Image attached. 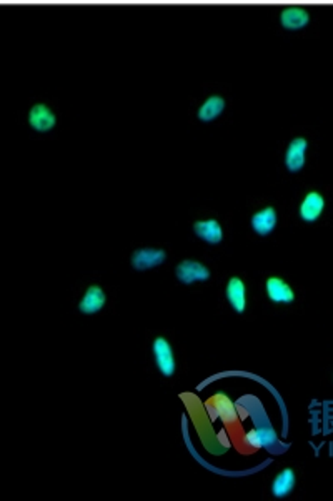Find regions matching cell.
I'll use <instances>...</instances> for the list:
<instances>
[{
    "mask_svg": "<svg viewBox=\"0 0 333 501\" xmlns=\"http://www.w3.org/2000/svg\"><path fill=\"white\" fill-rule=\"evenodd\" d=\"M29 125L37 132H49L55 128L57 124V117L54 114V111L47 106V104H34L29 111Z\"/></svg>",
    "mask_w": 333,
    "mask_h": 501,
    "instance_id": "obj_1",
    "label": "cell"
},
{
    "mask_svg": "<svg viewBox=\"0 0 333 501\" xmlns=\"http://www.w3.org/2000/svg\"><path fill=\"white\" fill-rule=\"evenodd\" d=\"M310 24V14L305 7L302 6H288L280 12V25L285 30L290 32H299L309 27Z\"/></svg>",
    "mask_w": 333,
    "mask_h": 501,
    "instance_id": "obj_2",
    "label": "cell"
},
{
    "mask_svg": "<svg viewBox=\"0 0 333 501\" xmlns=\"http://www.w3.org/2000/svg\"><path fill=\"white\" fill-rule=\"evenodd\" d=\"M306 149H309V142L304 137H295L288 144L287 152H285V165L290 172H299L304 169Z\"/></svg>",
    "mask_w": 333,
    "mask_h": 501,
    "instance_id": "obj_3",
    "label": "cell"
},
{
    "mask_svg": "<svg viewBox=\"0 0 333 501\" xmlns=\"http://www.w3.org/2000/svg\"><path fill=\"white\" fill-rule=\"evenodd\" d=\"M210 276L208 269L195 261H183L177 266V277L183 284H192L197 281H207Z\"/></svg>",
    "mask_w": 333,
    "mask_h": 501,
    "instance_id": "obj_4",
    "label": "cell"
},
{
    "mask_svg": "<svg viewBox=\"0 0 333 501\" xmlns=\"http://www.w3.org/2000/svg\"><path fill=\"white\" fill-rule=\"evenodd\" d=\"M153 355H155L157 368L160 369L162 374H165V376H172L175 371L172 348H170V344L166 343L164 338L155 339V343H153Z\"/></svg>",
    "mask_w": 333,
    "mask_h": 501,
    "instance_id": "obj_5",
    "label": "cell"
},
{
    "mask_svg": "<svg viewBox=\"0 0 333 501\" xmlns=\"http://www.w3.org/2000/svg\"><path fill=\"white\" fill-rule=\"evenodd\" d=\"M323 207H325V199H323L322 194L318 193H310L306 194V198L304 199L300 206V217L306 222H313L317 221L320 216H322Z\"/></svg>",
    "mask_w": 333,
    "mask_h": 501,
    "instance_id": "obj_6",
    "label": "cell"
},
{
    "mask_svg": "<svg viewBox=\"0 0 333 501\" xmlns=\"http://www.w3.org/2000/svg\"><path fill=\"white\" fill-rule=\"evenodd\" d=\"M225 106L227 102L222 95H210L201 102L199 111H197V117L201 122H212L225 111Z\"/></svg>",
    "mask_w": 333,
    "mask_h": 501,
    "instance_id": "obj_7",
    "label": "cell"
},
{
    "mask_svg": "<svg viewBox=\"0 0 333 501\" xmlns=\"http://www.w3.org/2000/svg\"><path fill=\"white\" fill-rule=\"evenodd\" d=\"M165 261V252L159 249H139L134 252L132 264L139 271H146V269H152L155 266L162 264Z\"/></svg>",
    "mask_w": 333,
    "mask_h": 501,
    "instance_id": "obj_8",
    "label": "cell"
},
{
    "mask_svg": "<svg viewBox=\"0 0 333 501\" xmlns=\"http://www.w3.org/2000/svg\"><path fill=\"white\" fill-rule=\"evenodd\" d=\"M267 293H269V298L274 301V303L290 304L293 303V299H295L292 287L285 281L278 280V277H270V280L267 281Z\"/></svg>",
    "mask_w": 333,
    "mask_h": 501,
    "instance_id": "obj_9",
    "label": "cell"
},
{
    "mask_svg": "<svg viewBox=\"0 0 333 501\" xmlns=\"http://www.w3.org/2000/svg\"><path fill=\"white\" fill-rule=\"evenodd\" d=\"M245 441L253 448H271L274 444H277V433L270 426H258V428L248 431Z\"/></svg>",
    "mask_w": 333,
    "mask_h": 501,
    "instance_id": "obj_10",
    "label": "cell"
},
{
    "mask_svg": "<svg viewBox=\"0 0 333 501\" xmlns=\"http://www.w3.org/2000/svg\"><path fill=\"white\" fill-rule=\"evenodd\" d=\"M275 224H277V214H275L274 207H267L252 217L253 231H255L257 234H260V236L270 234L271 231L275 229Z\"/></svg>",
    "mask_w": 333,
    "mask_h": 501,
    "instance_id": "obj_11",
    "label": "cell"
},
{
    "mask_svg": "<svg viewBox=\"0 0 333 501\" xmlns=\"http://www.w3.org/2000/svg\"><path fill=\"white\" fill-rule=\"evenodd\" d=\"M105 304V294L104 291L97 286H92L87 289L85 296L80 301V311L85 313V315H94V313H99L100 309L104 308Z\"/></svg>",
    "mask_w": 333,
    "mask_h": 501,
    "instance_id": "obj_12",
    "label": "cell"
},
{
    "mask_svg": "<svg viewBox=\"0 0 333 501\" xmlns=\"http://www.w3.org/2000/svg\"><path fill=\"white\" fill-rule=\"evenodd\" d=\"M195 234L207 241L208 244H218L222 241V228L217 221H201L195 222Z\"/></svg>",
    "mask_w": 333,
    "mask_h": 501,
    "instance_id": "obj_13",
    "label": "cell"
},
{
    "mask_svg": "<svg viewBox=\"0 0 333 501\" xmlns=\"http://www.w3.org/2000/svg\"><path fill=\"white\" fill-rule=\"evenodd\" d=\"M227 299L236 313H243L245 309V286L239 277H232L227 286Z\"/></svg>",
    "mask_w": 333,
    "mask_h": 501,
    "instance_id": "obj_14",
    "label": "cell"
},
{
    "mask_svg": "<svg viewBox=\"0 0 333 501\" xmlns=\"http://www.w3.org/2000/svg\"><path fill=\"white\" fill-rule=\"evenodd\" d=\"M295 488V473L292 469H283L282 473L277 474L274 485H271V491L277 498H283V496L290 495V491Z\"/></svg>",
    "mask_w": 333,
    "mask_h": 501,
    "instance_id": "obj_15",
    "label": "cell"
},
{
    "mask_svg": "<svg viewBox=\"0 0 333 501\" xmlns=\"http://www.w3.org/2000/svg\"><path fill=\"white\" fill-rule=\"evenodd\" d=\"M212 401H213L212 409L217 416H220L225 423L235 421V418H236L235 406L225 394H217Z\"/></svg>",
    "mask_w": 333,
    "mask_h": 501,
    "instance_id": "obj_16",
    "label": "cell"
}]
</instances>
